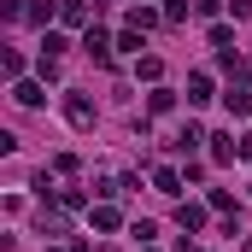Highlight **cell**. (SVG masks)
Segmentation results:
<instances>
[{"instance_id": "6da1fadb", "label": "cell", "mask_w": 252, "mask_h": 252, "mask_svg": "<svg viewBox=\"0 0 252 252\" xmlns=\"http://www.w3.org/2000/svg\"><path fill=\"white\" fill-rule=\"evenodd\" d=\"M64 112H70V124H94V106H88L82 94H70V100H64Z\"/></svg>"}, {"instance_id": "7a4b0ae2", "label": "cell", "mask_w": 252, "mask_h": 252, "mask_svg": "<svg viewBox=\"0 0 252 252\" xmlns=\"http://www.w3.org/2000/svg\"><path fill=\"white\" fill-rule=\"evenodd\" d=\"M229 112H235V118H252V94L247 88H229Z\"/></svg>"}, {"instance_id": "3957f363", "label": "cell", "mask_w": 252, "mask_h": 252, "mask_svg": "<svg viewBox=\"0 0 252 252\" xmlns=\"http://www.w3.org/2000/svg\"><path fill=\"white\" fill-rule=\"evenodd\" d=\"M153 24H158L153 6H135V12H129V30H153Z\"/></svg>"}, {"instance_id": "277c9868", "label": "cell", "mask_w": 252, "mask_h": 252, "mask_svg": "<svg viewBox=\"0 0 252 252\" xmlns=\"http://www.w3.org/2000/svg\"><path fill=\"white\" fill-rule=\"evenodd\" d=\"M82 47H88L100 64H112V53H106V35H100V30H88V41H82Z\"/></svg>"}, {"instance_id": "5b68a950", "label": "cell", "mask_w": 252, "mask_h": 252, "mask_svg": "<svg viewBox=\"0 0 252 252\" xmlns=\"http://www.w3.org/2000/svg\"><path fill=\"white\" fill-rule=\"evenodd\" d=\"M188 100H193V106L211 100V76H193V82H188Z\"/></svg>"}, {"instance_id": "8992f818", "label": "cell", "mask_w": 252, "mask_h": 252, "mask_svg": "<svg viewBox=\"0 0 252 252\" xmlns=\"http://www.w3.org/2000/svg\"><path fill=\"white\" fill-rule=\"evenodd\" d=\"M12 94H18V106H35V100H41V88H35V82H18Z\"/></svg>"}, {"instance_id": "52a82bcc", "label": "cell", "mask_w": 252, "mask_h": 252, "mask_svg": "<svg viewBox=\"0 0 252 252\" xmlns=\"http://www.w3.org/2000/svg\"><path fill=\"white\" fill-rule=\"evenodd\" d=\"M147 106H153V112H170V106H176V94H170V88H153V100H147Z\"/></svg>"}]
</instances>
